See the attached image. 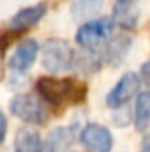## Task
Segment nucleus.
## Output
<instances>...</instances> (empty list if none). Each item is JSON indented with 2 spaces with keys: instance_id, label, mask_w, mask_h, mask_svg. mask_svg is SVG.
<instances>
[{
  "instance_id": "nucleus-1",
  "label": "nucleus",
  "mask_w": 150,
  "mask_h": 152,
  "mask_svg": "<svg viewBox=\"0 0 150 152\" xmlns=\"http://www.w3.org/2000/svg\"><path fill=\"white\" fill-rule=\"evenodd\" d=\"M74 50L64 39H48L42 46V66L50 73H64L74 66Z\"/></svg>"
},
{
  "instance_id": "nucleus-2",
  "label": "nucleus",
  "mask_w": 150,
  "mask_h": 152,
  "mask_svg": "<svg viewBox=\"0 0 150 152\" xmlns=\"http://www.w3.org/2000/svg\"><path fill=\"white\" fill-rule=\"evenodd\" d=\"M113 28H115V21L111 18H97L79 27L76 34V41L83 50L95 51L108 42V39L113 34Z\"/></svg>"
},
{
  "instance_id": "nucleus-3",
  "label": "nucleus",
  "mask_w": 150,
  "mask_h": 152,
  "mask_svg": "<svg viewBox=\"0 0 150 152\" xmlns=\"http://www.w3.org/2000/svg\"><path fill=\"white\" fill-rule=\"evenodd\" d=\"M44 99H39L34 94H20L14 96L11 101V112L18 118L30 122V124H42L48 117L46 106L42 103Z\"/></svg>"
},
{
  "instance_id": "nucleus-4",
  "label": "nucleus",
  "mask_w": 150,
  "mask_h": 152,
  "mask_svg": "<svg viewBox=\"0 0 150 152\" xmlns=\"http://www.w3.org/2000/svg\"><path fill=\"white\" fill-rule=\"evenodd\" d=\"M76 83L73 80H58V78H41L37 81V90L41 97L50 104H62L64 101L73 99V94L76 90Z\"/></svg>"
},
{
  "instance_id": "nucleus-5",
  "label": "nucleus",
  "mask_w": 150,
  "mask_h": 152,
  "mask_svg": "<svg viewBox=\"0 0 150 152\" xmlns=\"http://www.w3.org/2000/svg\"><path fill=\"white\" fill-rule=\"evenodd\" d=\"M141 87V78L136 73H127L124 75L118 83L113 87L106 97V103L110 108H118V106H125V103H129L140 90Z\"/></svg>"
},
{
  "instance_id": "nucleus-6",
  "label": "nucleus",
  "mask_w": 150,
  "mask_h": 152,
  "mask_svg": "<svg viewBox=\"0 0 150 152\" xmlns=\"http://www.w3.org/2000/svg\"><path fill=\"white\" fill-rule=\"evenodd\" d=\"M83 147L90 152H110L113 147L111 133L101 124H88L83 127L79 136Z\"/></svg>"
},
{
  "instance_id": "nucleus-7",
  "label": "nucleus",
  "mask_w": 150,
  "mask_h": 152,
  "mask_svg": "<svg viewBox=\"0 0 150 152\" xmlns=\"http://www.w3.org/2000/svg\"><path fill=\"white\" fill-rule=\"evenodd\" d=\"M37 53H39V44L34 41V39H25L18 48H16V51L12 53V57H11V62H9V66H11V69H14V71H27L32 64H34V60L37 58Z\"/></svg>"
},
{
  "instance_id": "nucleus-8",
  "label": "nucleus",
  "mask_w": 150,
  "mask_h": 152,
  "mask_svg": "<svg viewBox=\"0 0 150 152\" xmlns=\"http://www.w3.org/2000/svg\"><path fill=\"white\" fill-rule=\"evenodd\" d=\"M138 18H140V9H138V2L133 0H117L113 5V21L118 23L122 28H134L138 25Z\"/></svg>"
},
{
  "instance_id": "nucleus-9",
  "label": "nucleus",
  "mask_w": 150,
  "mask_h": 152,
  "mask_svg": "<svg viewBox=\"0 0 150 152\" xmlns=\"http://www.w3.org/2000/svg\"><path fill=\"white\" fill-rule=\"evenodd\" d=\"M46 14V4H37L32 7H25L20 12H16L11 20V28L20 32V30H27L32 25H36L39 20Z\"/></svg>"
},
{
  "instance_id": "nucleus-10",
  "label": "nucleus",
  "mask_w": 150,
  "mask_h": 152,
  "mask_svg": "<svg viewBox=\"0 0 150 152\" xmlns=\"http://www.w3.org/2000/svg\"><path fill=\"white\" fill-rule=\"evenodd\" d=\"M129 46H131V37L127 36H120V37L111 39L108 44H104V60L110 64V66H120L129 51Z\"/></svg>"
},
{
  "instance_id": "nucleus-11",
  "label": "nucleus",
  "mask_w": 150,
  "mask_h": 152,
  "mask_svg": "<svg viewBox=\"0 0 150 152\" xmlns=\"http://www.w3.org/2000/svg\"><path fill=\"white\" fill-rule=\"evenodd\" d=\"M14 152H42V142L36 131L23 127L16 133Z\"/></svg>"
},
{
  "instance_id": "nucleus-12",
  "label": "nucleus",
  "mask_w": 150,
  "mask_h": 152,
  "mask_svg": "<svg viewBox=\"0 0 150 152\" xmlns=\"http://www.w3.org/2000/svg\"><path fill=\"white\" fill-rule=\"evenodd\" d=\"M73 143V133L67 127H58L50 133L46 142L42 143V152H62Z\"/></svg>"
},
{
  "instance_id": "nucleus-13",
  "label": "nucleus",
  "mask_w": 150,
  "mask_h": 152,
  "mask_svg": "<svg viewBox=\"0 0 150 152\" xmlns=\"http://www.w3.org/2000/svg\"><path fill=\"white\" fill-rule=\"evenodd\" d=\"M134 124L140 133L147 131L150 126V92H140L134 106Z\"/></svg>"
},
{
  "instance_id": "nucleus-14",
  "label": "nucleus",
  "mask_w": 150,
  "mask_h": 152,
  "mask_svg": "<svg viewBox=\"0 0 150 152\" xmlns=\"http://www.w3.org/2000/svg\"><path fill=\"white\" fill-rule=\"evenodd\" d=\"M103 4L104 0H74L71 5V14L76 20H88L90 16L99 12Z\"/></svg>"
},
{
  "instance_id": "nucleus-15",
  "label": "nucleus",
  "mask_w": 150,
  "mask_h": 152,
  "mask_svg": "<svg viewBox=\"0 0 150 152\" xmlns=\"http://www.w3.org/2000/svg\"><path fill=\"white\" fill-rule=\"evenodd\" d=\"M5 133H7V120H5V115L2 113V110H0V143H4Z\"/></svg>"
},
{
  "instance_id": "nucleus-16",
  "label": "nucleus",
  "mask_w": 150,
  "mask_h": 152,
  "mask_svg": "<svg viewBox=\"0 0 150 152\" xmlns=\"http://www.w3.org/2000/svg\"><path fill=\"white\" fill-rule=\"evenodd\" d=\"M140 73H141V78L150 83V60H147V62L141 66V71H140Z\"/></svg>"
},
{
  "instance_id": "nucleus-17",
  "label": "nucleus",
  "mask_w": 150,
  "mask_h": 152,
  "mask_svg": "<svg viewBox=\"0 0 150 152\" xmlns=\"http://www.w3.org/2000/svg\"><path fill=\"white\" fill-rule=\"evenodd\" d=\"M141 152H150V134L145 136V140L141 143Z\"/></svg>"
}]
</instances>
